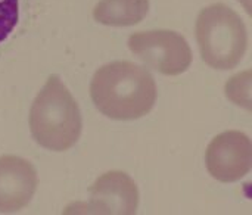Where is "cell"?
Here are the masks:
<instances>
[{
    "label": "cell",
    "mask_w": 252,
    "mask_h": 215,
    "mask_svg": "<svg viewBox=\"0 0 252 215\" xmlns=\"http://www.w3.org/2000/svg\"><path fill=\"white\" fill-rule=\"evenodd\" d=\"M90 96L99 112L117 121H133L151 112L157 102L152 74L130 61L100 66L90 83Z\"/></svg>",
    "instance_id": "cell-1"
},
{
    "label": "cell",
    "mask_w": 252,
    "mask_h": 215,
    "mask_svg": "<svg viewBox=\"0 0 252 215\" xmlns=\"http://www.w3.org/2000/svg\"><path fill=\"white\" fill-rule=\"evenodd\" d=\"M81 112L71 92L58 75H50L35 96L30 111L32 139L44 149L63 152L80 139Z\"/></svg>",
    "instance_id": "cell-2"
},
{
    "label": "cell",
    "mask_w": 252,
    "mask_h": 215,
    "mask_svg": "<svg viewBox=\"0 0 252 215\" xmlns=\"http://www.w3.org/2000/svg\"><path fill=\"white\" fill-rule=\"evenodd\" d=\"M195 32L202 61L214 69H233L248 49V31L242 18L224 3L204 7Z\"/></svg>",
    "instance_id": "cell-3"
},
{
    "label": "cell",
    "mask_w": 252,
    "mask_h": 215,
    "mask_svg": "<svg viewBox=\"0 0 252 215\" xmlns=\"http://www.w3.org/2000/svg\"><path fill=\"white\" fill-rule=\"evenodd\" d=\"M128 49L149 68L164 75H180L192 63L186 38L170 30L139 31L128 37Z\"/></svg>",
    "instance_id": "cell-4"
},
{
    "label": "cell",
    "mask_w": 252,
    "mask_h": 215,
    "mask_svg": "<svg viewBox=\"0 0 252 215\" xmlns=\"http://www.w3.org/2000/svg\"><path fill=\"white\" fill-rule=\"evenodd\" d=\"M205 164L217 182L233 183L244 179L252 167L251 139L238 130L216 136L207 148Z\"/></svg>",
    "instance_id": "cell-5"
},
{
    "label": "cell",
    "mask_w": 252,
    "mask_h": 215,
    "mask_svg": "<svg viewBox=\"0 0 252 215\" xmlns=\"http://www.w3.org/2000/svg\"><path fill=\"white\" fill-rule=\"evenodd\" d=\"M90 201L83 208L89 214H136L139 190L134 180L123 171L102 174L89 189Z\"/></svg>",
    "instance_id": "cell-6"
},
{
    "label": "cell",
    "mask_w": 252,
    "mask_h": 215,
    "mask_svg": "<svg viewBox=\"0 0 252 215\" xmlns=\"http://www.w3.org/2000/svg\"><path fill=\"white\" fill-rule=\"evenodd\" d=\"M38 184L34 165L19 156H0V213L24 210L32 199Z\"/></svg>",
    "instance_id": "cell-7"
},
{
    "label": "cell",
    "mask_w": 252,
    "mask_h": 215,
    "mask_svg": "<svg viewBox=\"0 0 252 215\" xmlns=\"http://www.w3.org/2000/svg\"><path fill=\"white\" fill-rule=\"evenodd\" d=\"M149 0H100L93 9V18L108 27H131L145 19Z\"/></svg>",
    "instance_id": "cell-8"
},
{
    "label": "cell",
    "mask_w": 252,
    "mask_h": 215,
    "mask_svg": "<svg viewBox=\"0 0 252 215\" xmlns=\"http://www.w3.org/2000/svg\"><path fill=\"white\" fill-rule=\"evenodd\" d=\"M251 71L241 72V74L232 77L226 83V87H224L226 97L230 102H233L235 105L245 108L247 111H251Z\"/></svg>",
    "instance_id": "cell-9"
},
{
    "label": "cell",
    "mask_w": 252,
    "mask_h": 215,
    "mask_svg": "<svg viewBox=\"0 0 252 215\" xmlns=\"http://www.w3.org/2000/svg\"><path fill=\"white\" fill-rule=\"evenodd\" d=\"M19 16L18 0H0V43L4 41L15 28Z\"/></svg>",
    "instance_id": "cell-10"
},
{
    "label": "cell",
    "mask_w": 252,
    "mask_h": 215,
    "mask_svg": "<svg viewBox=\"0 0 252 215\" xmlns=\"http://www.w3.org/2000/svg\"><path fill=\"white\" fill-rule=\"evenodd\" d=\"M238 1H241V3L244 4V7L247 9L248 13L251 12V0H238Z\"/></svg>",
    "instance_id": "cell-11"
}]
</instances>
